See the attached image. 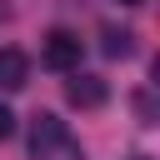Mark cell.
Returning a JSON list of instances; mask_svg holds the SVG:
<instances>
[{"label":"cell","instance_id":"obj_6","mask_svg":"<svg viewBox=\"0 0 160 160\" xmlns=\"http://www.w3.org/2000/svg\"><path fill=\"white\" fill-rule=\"evenodd\" d=\"M15 135V115H10V105H0V140H10Z\"/></svg>","mask_w":160,"mask_h":160},{"label":"cell","instance_id":"obj_3","mask_svg":"<svg viewBox=\"0 0 160 160\" xmlns=\"http://www.w3.org/2000/svg\"><path fill=\"white\" fill-rule=\"evenodd\" d=\"M105 95H110V90H105V80H100V75H80V70H75V75L65 80V100H70L75 110H100V105H105Z\"/></svg>","mask_w":160,"mask_h":160},{"label":"cell","instance_id":"obj_7","mask_svg":"<svg viewBox=\"0 0 160 160\" xmlns=\"http://www.w3.org/2000/svg\"><path fill=\"white\" fill-rule=\"evenodd\" d=\"M115 5H145V0H115Z\"/></svg>","mask_w":160,"mask_h":160},{"label":"cell","instance_id":"obj_4","mask_svg":"<svg viewBox=\"0 0 160 160\" xmlns=\"http://www.w3.org/2000/svg\"><path fill=\"white\" fill-rule=\"evenodd\" d=\"M25 80H30V60H25V50L5 45V50H0V90H20Z\"/></svg>","mask_w":160,"mask_h":160},{"label":"cell","instance_id":"obj_5","mask_svg":"<svg viewBox=\"0 0 160 160\" xmlns=\"http://www.w3.org/2000/svg\"><path fill=\"white\" fill-rule=\"evenodd\" d=\"M100 40H105V55H115V60H125V55L135 50V35H130V30H115V25H105Z\"/></svg>","mask_w":160,"mask_h":160},{"label":"cell","instance_id":"obj_8","mask_svg":"<svg viewBox=\"0 0 160 160\" xmlns=\"http://www.w3.org/2000/svg\"><path fill=\"white\" fill-rule=\"evenodd\" d=\"M125 160H150V155H125Z\"/></svg>","mask_w":160,"mask_h":160},{"label":"cell","instance_id":"obj_1","mask_svg":"<svg viewBox=\"0 0 160 160\" xmlns=\"http://www.w3.org/2000/svg\"><path fill=\"white\" fill-rule=\"evenodd\" d=\"M30 155L35 160H85L80 140L70 135V125L60 115H35L30 120Z\"/></svg>","mask_w":160,"mask_h":160},{"label":"cell","instance_id":"obj_2","mask_svg":"<svg viewBox=\"0 0 160 160\" xmlns=\"http://www.w3.org/2000/svg\"><path fill=\"white\" fill-rule=\"evenodd\" d=\"M80 55H85V40H80L75 30H50V35L40 40V60H45L50 70H75Z\"/></svg>","mask_w":160,"mask_h":160}]
</instances>
